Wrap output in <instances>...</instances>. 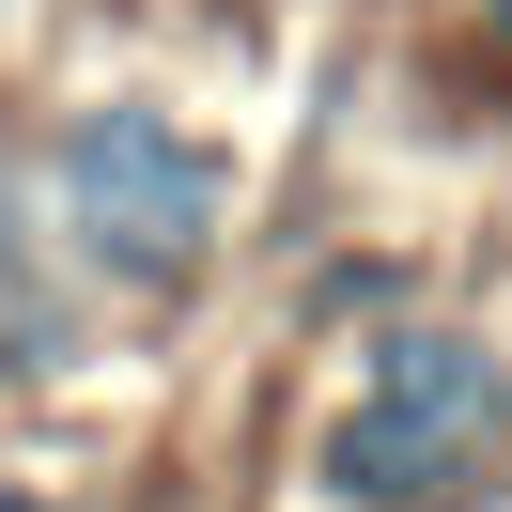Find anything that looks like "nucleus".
<instances>
[{
  "mask_svg": "<svg viewBox=\"0 0 512 512\" xmlns=\"http://www.w3.org/2000/svg\"><path fill=\"white\" fill-rule=\"evenodd\" d=\"M16 264H32V233H16V187H0V295H16Z\"/></svg>",
  "mask_w": 512,
  "mask_h": 512,
  "instance_id": "nucleus-3",
  "label": "nucleus"
},
{
  "mask_svg": "<svg viewBox=\"0 0 512 512\" xmlns=\"http://www.w3.org/2000/svg\"><path fill=\"white\" fill-rule=\"evenodd\" d=\"M63 218H78V249L109 280H171L218 233V156L171 109H78L63 125Z\"/></svg>",
  "mask_w": 512,
  "mask_h": 512,
  "instance_id": "nucleus-1",
  "label": "nucleus"
},
{
  "mask_svg": "<svg viewBox=\"0 0 512 512\" xmlns=\"http://www.w3.org/2000/svg\"><path fill=\"white\" fill-rule=\"evenodd\" d=\"M0 512H47V497H0Z\"/></svg>",
  "mask_w": 512,
  "mask_h": 512,
  "instance_id": "nucleus-4",
  "label": "nucleus"
},
{
  "mask_svg": "<svg viewBox=\"0 0 512 512\" xmlns=\"http://www.w3.org/2000/svg\"><path fill=\"white\" fill-rule=\"evenodd\" d=\"M497 404H512V388H497V357H481V342H450V326L419 342V326H404L388 373H373V404L326 435V481H342L357 512H404V497H435V481L497 435Z\"/></svg>",
  "mask_w": 512,
  "mask_h": 512,
  "instance_id": "nucleus-2",
  "label": "nucleus"
}]
</instances>
